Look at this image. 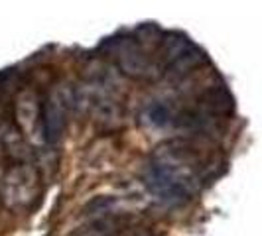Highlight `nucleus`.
I'll use <instances>...</instances> for the list:
<instances>
[{
  "label": "nucleus",
  "instance_id": "nucleus-1",
  "mask_svg": "<svg viewBox=\"0 0 262 236\" xmlns=\"http://www.w3.org/2000/svg\"><path fill=\"white\" fill-rule=\"evenodd\" d=\"M205 157L199 148L185 140H170L158 146L144 173L148 193L166 207L191 201L205 179Z\"/></svg>",
  "mask_w": 262,
  "mask_h": 236
},
{
  "label": "nucleus",
  "instance_id": "nucleus-2",
  "mask_svg": "<svg viewBox=\"0 0 262 236\" xmlns=\"http://www.w3.org/2000/svg\"><path fill=\"white\" fill-rule=\"evenodd\" d=\"M38 195V173L36 170L22 161L16 163L2 177V197L8 207L12 209H24L34 203Z\"/></svg>",
  "mask_w": 262,
  "mask_h": 236
},
{
  "label": "nucleus",
  "instance_id": "nucleus-3",
  "mask_svg": "<svg viewBox=\"0 0 262 236\" xmlns=\"http://www.w3.org/2000/svg\"><path fill=\"white\" fill-rule=\"evenodd\" d=\"M69 103H71V95L66 87H55L46 99V105L41 110V138L48 144L59 142L66 130Z\"/></svg>",
  "mask_w": 262,
  "mask_h": 236
},
{
  "label": "nucleus",
  "instance_id": "nucleus-4",
  "mask_svg": "<svg viewBox=\"0 0 262 236\" xmlns=\"http://www.w3.org/2000/svg\"><path fill=\"white\" fill-rule=\"evenodd\" d=\"M16 120L30 140L41 138V108L34 92H22L16 101Z\"/></svg>",
  "mask_w": 262,
  "mask_h": 236
},
{
  "label": "nucleus",
  "instance_id": "nucleus-5",
  "mask_svg": "<svg viewBox=\"0 0 262 236\" xmlns=\"http://www.w3.org/2000/svg\"><path fill=\"white\" fill-rule=\"evenodd\" d=\"M142 120L150 128H166L178 120V112L171 105H166L164 101H156L146 106V110L142 112Z\"/></svg>",
  "mask_w": 262,
  "mask_h": 236
}]
</instances>
